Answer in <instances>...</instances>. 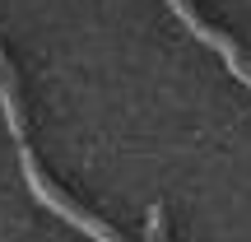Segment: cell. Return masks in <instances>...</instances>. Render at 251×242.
<instances>
[{
  "label": "cell",
  "mask_w": 251,
  "mask_h": 242,
  "mask_svg": "<svg viewBox=\"0 0 251 242\" xmlns=\"http://www.w3.org/2000/svg\"><path fill=\"white\" fill-rule=\"evenodd\" d=\"M0 112H5V126L14 140H24V108H19V93H14V75H0Z\"/></svg>",
  "instance_id": "2"
},
{
  "label": "cell",
  "mask_w": 251,
  "mask_h": 242,
  "mask_svg": "<svg viewBox=\"0 0 251 242\" xmlns=\"http://www.w3.org/2000/svg\"><path fill=\"white\" fill-rule=\"evenodd\" d=\"M19 168H24V182H28V191L37 196V205H47L51 215H61V219H65L70 228H79V233H89V238H98V242H112V238H117V233H112L107 224H98L93 215H84V210L75 205V200L65 196L61 187H56V182H47V177H42V168H37L33 149H28L24 140H19Z\"/></svg>",
  "instance_id": "1"
},
{
  "label": "cell",
  "mask_w": 251,
  "mask_h": 242,
  "mask_svg": "<svg viewBox=\"0 0 251 242\" xmlns=\"http://www.w3.org/2000/svg\"><path fill=\"white\" fill-rule=\"evenodd\" d=\"M144 233H168V224H163V210H153V215H149V224H144Z\"/></svg>",
  "instance_id": "3"
}]
</instances>
